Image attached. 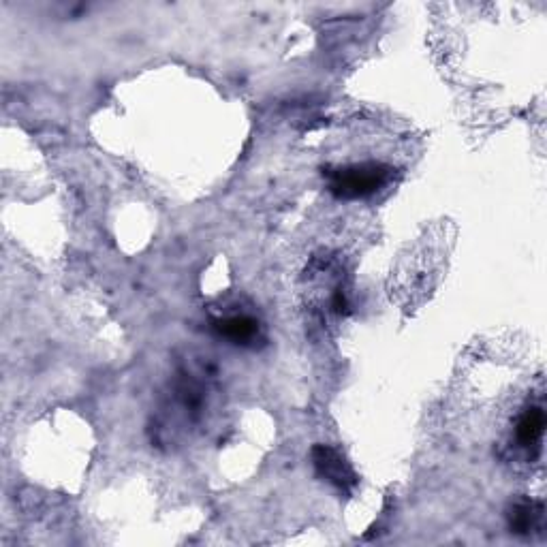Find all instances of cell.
Instances as JSON below:
<instances>
[{
    "label": "cell",
    "instance_id": "1",
    "mask_svg": "<svg viewBox=\"0 0 547 547\" xmlns=\"http://www.w3.org/2000/svg\"><path fill=\"white\" fill-rule=\"evenodd\" d=\"M392 180V167L383 163H355L327 174L330 191L338 199H364L379 193Z\"/></svg>",
    "mask_w": 547,
    "mask_h": 547
},
{
    "label": "cell",
    "instance_id": "2",
    "mask_svg": "<svg viewBox=\"0 0 547 547\" xmlns=\"http://www.w3.org/2000/svg\"><path fill=\"white\" fill-rule=\"evenodd\" d=\"M312 464L319 477L327 479L340 492L349 494L357 486V475L351 464L342 458V453L330 445H317L312 449Z\"/></svg>",
    "mask_w": 547,
    "mask_h": 547
},
{
    "label": "cell",
    "instance_id": "3",
    "mask_svg": "<svg viewBox=\"0 0 547 547\" xmlns=\"http://www.w3.org/2000/svg\"><path fill=\"white\" fill-rule=\"evenodd\" d=\"M214 332L238 347H255L261 338V323L246 312H233L214 319Z\"/></svg>",
    "mask_w": 547,
    "mask_h": 547
},
{
    "label": "cell",
    "instance_id": "4",
    "mask_svg": "<svg viewBox=\"0 0 547 547\" xmlns=\"http://www.w3.org/2000/svg\"><path fill=\"white\" fill-rule=\"evenodd\" d=\"M545 432V413L543 406H528L515 424V443L526 449L533 458V449L539 453L541 439Z\"/></svg>",
    "mask_w": 547,
    "mask_h": 547
},
{
    "label": "cell",
    "instance_id": "5",
    "mask_svg": "<svg viewBox=\"0 0 547 547\" xmlns=\"http://www.w3.org/2000/svg\"><path fill=\"white\" fill-rule=\"evenodd\" d=\"M509 528L515 535H533L535 530L543 528V503L539 500H520L509 511Z\"/></svg>",
    "mask_w": 547,
    "mask_h": 547
}]
</instances>
